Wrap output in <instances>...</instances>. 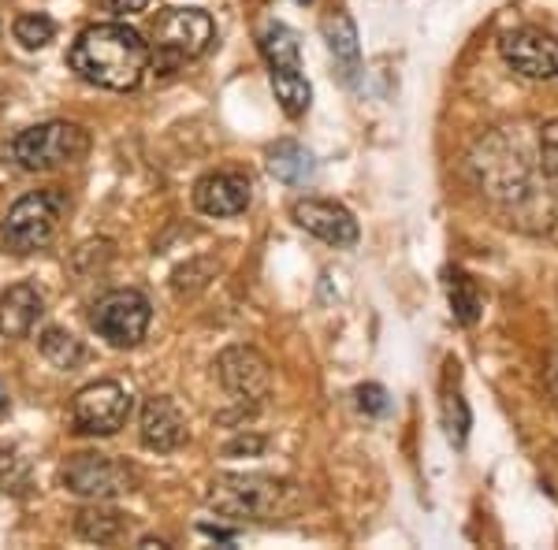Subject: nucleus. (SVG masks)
<instances>
[{
	"instance_id": "9d476101",
	"label": "nucleus",
	"mask_w": 558,
	"mask_h": 550,
	"mask_svg": "<svg viewBox=\"0 0 558 550\" xmlns=\"http://www.w3.org/2000/svg\"><path fill=\"white\" fill-rule=\"evenodd\" d=\"M291 220L299 223L305 234L328 242L336 249H350L357 242V220L354 212L343 209L339 201H328V197H302V201L291 205Z\"/></svg>"
},
{
	"instance_id": "6ab92c4d",
	"label": "nucleus",
	"mask_w": 558,
	"mask_h": 550,
	"mask_svg": "<svg viewBox=\"0 0 558 550\" xmlns=\"http://www.w3.org/2000/svg\"><path fill=\"white\" fill-rule=\"evenodd\" d=\"M75 531L86 543H116V539H123V531H128V517L105 506H89L78 513Z\"/></svg>"
},
{
	"instance_id": "6e6552de",
	"label": "nucleus",
	"mask_w": 558,
	"mask_h": 550,
	"mask_svg": "<svg viewBox=\"0 0 558 550\" xmlns=\"http://www.w3.org/2000/svg\"><path fill=\"white\" fill-rule=\"evenodd\" d=\"M499 57L525 78H558V38L536 26H518L502 34Z\"/></svg>"
},
{
	"instance_id": "f257e3e1",
	"label": "nucleus",
	"mask_w": 558,
	"mask_h": 550,
	"mask_svg": "<svg viewBox=\"0 0 558 550\" xmlns=\"http://www.w3.org/2000/svg\"><path fill=\"white\" fill-rule=\"evenodd\" d=\"M68 64L83 83L101 89H134L149 68V41L128 23L86 26L68 52Z\"/></svg>"
},
{
	"instance_id": "393cba45",
	"label": "nucleus",
	"mask_w": 558,
	"mask_h": 550,
	"mask_svg": "<svg viewBox=\"0 0 558 550\" xmlns=\"http://www.w3.org/2000/svg\"><path fill=\"white\" fill-rule=\"evenodd\" d=\"M539 164H544V175L558 186V120L539 127Z\"/></svg>"
},
{
	"instance_id": "412c9836",
	"label": "nucleus",
	"mask_w": 558,
	"mask_h": 550,
	"mask_svg": "<svg viewBox=\"0 0 558 550\" xmlns=\"http://www.w3.org/2000/svg\"><path fill=\"white\" fill-rule=\"evenodd\" d=\"M272 89H276V101L283 108L291 120H302L310 112V101H313V86L305 78V71H279L272 75Z\"/></svg>"
},
{
	"instance_id": "b1692460",
	"label": "nucleus",
	"mask_w": 558,
	"mask_h": 550,
	"mask_svg": "<svg viewBox=\"0 0 558 550\" xmlns=\"http://www.w3.org/2000/svg\"><path fill=\"white\" fill-rule=\"evenodd\" d=\"M444 428H447V439H451L454 447H465V439H470V428H473V417H470V405L458 391H447L444 399Z\"/></svg>"
},
{
	"instance_id": "2f4dec72",
	"label": "nucleus",
	"mask_w": 558,
	"mask_h": 550,
	"mask_svg": "<svg viewBox=\"0 0 558 550\" xmlns=\"http://www.w3.org/2000/svg\"><path fill=\"white\" fill-rule=\"evenodd\" d=\"M551 391H555V399H558V357H555V365H551Z\"/></svg>"
},
{
	"instance_id": "1a4fd4ad",
	"label": "nucleus",
	"mask_w": 558,
	"mask_h": 550,
	"mask_svg": "<svg viewBox=\"0 0 558 550\" xmlns=\"http://www.w3.org/2000/svg\"><path fill=\"white\" fill-rule=\"evenodd\" d=\"M279 499V484L268 476H220L213 480L209 506L228 517H268Z\"/></svg>"
},
{
	"instance_id": "bb28decb",
	"label": "nucleus",
	"mask_w": 558,
	"mask_h": 550,
	"mask_svg": "<svg viewBox=\"0 0 558 550\" xmlns=\"http://www.w3.org/2000/svg\"><path fill=\"white\" fill-rule=\"evenodd\" d=\"M357 410L368 413V417H387V413H391V399H387V391L380 383H365V387H357Z\"/></svg>"
},
{
	"instance_id": "c756f323",
	"label": "nucleus",
	"mask_w": 558,
	"mask_h": 550,
	"mask_svg": "<svg viewBox=\"0 0 558 550\" xmlns=\"http://www.w3.org/2000/svg\"><path fill=\"white\" fill-rule=\"evenodd\" d=\"M202 536H209V539H220V543H235L239 539V531L235 528H220V525H202Z\"/></svg>"
},
{
	"instance_id": "4468645a",
	"label": "nucleus",
	"mask_w": 558,
	"mask_h": 550,
	"mask_svg": "<svg viewBox=\"0 0 558 550\" xmlns=\"http://www.w3.org/2000/svg\"><path fill=\"white\" fill-rule=\"evenodd\" d=\"M138 431H142V447L157 450V454H172V450L183 447V439H186V420L172 399L153 394V399L142 405Z\"/></svg>"
},
{
	"instance_id": "dca6fc26",
	"label": "nucleus",
	"mask_w": 558,
	"mask_h": 550,
	"mask_svg": "<svg viewBox=\"0 0 558 550\" xmlns=\"http://www.w3.org/2000/svg\"><path fill=\"white\" fill-rule=\"evenodd\" d=\"M45 305L41 294L31 283H15L8 286L0 297V335L4 339H26L34 331V323L41 320Z\"/></svg>"
},
{
	"instance_id": "c85d7f7f",
	"label": "nucleus",
	"mask_w": 558,
	"mask_h": 550,
	"mask_svg": "<svg viewBox=\"0 0 558 550\" xmlns=\"http://www.w3.org/2000/svg\"><path fill=\"white\" fill-rule=\"evenodd\" d=\"M101 4L112 15H138V12H146V8H149V0H101Z\"/></svg>"
},
{
	"instance_id": "423d86ee",
	"label": "nucleus",
	"mask_w": 558,
	"mask_h": 550,
	"mask_svg": "<svg viewBox=\"0 0 558 550\" xmlns=\"http://www.w3.org/2000/svg\"><path fill=\"white\" fill-rule=\"evenodd\" d=\"M134 468L123 462H112L105 454H75L60 468V484L78 499H116V494L134 491Z\"/></svg>"
},
{
	"instance_id": "20e7f679",
	"label": "nucleus",
	"mask_w": 558,
	"mask_h": 550,
	"mask_svg": "<svg viewBox=\"0 0 558 550\" xmlns=\"http://www.w3.org/2000/svg\"><path fill=\"white\" fill-rule=\"evenodd\" d=\"M213 20L202 8H168L157 23L149 45V64L157 71H175L186 60H197L213 45Z\"/></svg>"
},
{
	"instance_id": "39448f33",
	"label": "nucleus",
	"mask_w": 558,
	"mask_h": 550,
	"mask_svg": "<svg viewBox=\"0 0 558 550\" xmlns=\"http://www.w3.org/2000/svg\"><path fill=\"white\" fill-rule=\"evenodd\" d=\"M149 320H153V305L142 291H108L94 305V317H89L97 335L116 350L138 346L149 331Z\"/></svg>"
},
{
	"instance_id": "2eb2a0df",
	"label": "nucleus",
	"mask_w": 558,
	"mask_h": 550,
	"mask_svg": "<svg viewBox=\"0 0 558 550\" xmlns=\"http://www.w3.org/2000/svg\"><path fill=\"white\" fill-rule=\"evenodd\" d=\"M320 30H324V41H328L331 60H336V68H339V78H343L347 86H354L357 75H362V45H357L354 20H350L347 12H328Z\"/></svg>"
},
{
	"instance_id": "f03ea898",
	"label": "nucleus",
	"mask_w": 558,
	"mask_h": 550,
	"mask_svg": "<svg viewBox=\"0 0 558 550\" xmlns=\"http://www.w3.org/2000/svg\"><path fill=\"white\" fill-rule=\"evenodd\" d=\"M68 216V194L49 186V191H34L20 197V201L8 209L4 223H0V242H4L8 254L26 257L38 254L49 246L60 231V220Z\"/></svg>"
},
{
	"instance_id": "7c9ffc66",
	"label": "nucleus",
	"mask_w": 558,
	"mask_h": 550,
	"mask_svg": "<svg viewBox=\"0 0 558 550\" xmlns=\"http://www.w3.org/2000/svg\"><path fill=\"white\" fill-rule=\"evenodd\" d=\"M142 547H146V550H153V547H157V550H165L168 543H165V539H142Z\"/></svg>"
},
{
	"instance_id": "cd10ccee",
	"label": "nucleus",
	"mask_w": 558,
	"mask_h": 550,
	"mask_svg": "<svg viewBox=\"0 0 558 550\" xmlns=\"http://www.w3.org/2000/svg\"><path fill=\"white\" fill-rule=\"evenodd\" d=\"M260 450H265V439L260 436H239V439H231L228 447H223V454L228 457H254V454H260Z\"/></svg>"
},
{
	"instance_id": "f3484780",
	"label": "nucleus",
	"mask_w": 558,
	"mask_h": 550,
	"mask_svg": "<svg viewBox=\"0 0 558 550\" xmlns=\"http://www.w3.org/2000/svg\"><path fill=\"white\" fill-rule=\"evenodd\" d=\"M268 175L283 186H305L317 175V160H313V152L299 146V142H276V146L268 149Z\"/></svg>"
},
{
	"instance_id": "f8f14e48",
	"label": "nucleus",
	"mask_w": 558,
	"mask_h": 550,
	"mask_svg": "<svg viewBox=\"0 0 558 550\" xmlns=\"http://www.w3.org/2000/svg\"><path fill=\"white\" fill-rule=\"evenodd\" d=\"M481 168V186L495 197H507V201H529L539 186L533 183V168L529 160L521 157V149L514 146V152L507 157H492V149L484 146V160H473Z\"/></svg>"
},
{
	"instance_id": "0eeeda50",
	"label": "nucleus",
	"mask_w": 558,
	"mask_h": 550,
	"mask_svg": "<svg viewBox=\"0 0 558 550\" xmlns=\"http://www.w3.org/2000/svg\"><path fill=\"white\" fill-rule=\"evenodd\" d=\"M131 417V394L120 383H89L75 394L71 405V424H75L78 436H116V431L128 424Z\"/></svg>"
},
{
	"instance_id": "a211bd4d",
	"label": "nucleus",
	"mask_w": 558,
	"mask_h": 550,
	"mask_svg": "<svg viewBox=\"0 0 558 550\" xmlns=\"http://www.w3.org/2000/svg\"><path fill=\"white\" fill-rule=\"evenodd\" d=\"M260 52L268 60V75H279V71H302V45L299 34L287 23H268L260 30Z\"/></svg>"
},
{
	"instance_id": "a878e982",
	"label": "nucleus",
	"mask_w": 558,
	"mask_h": 550,
	"mask_svg": "<svg viewBox=\"0 0 558 550\" xmlns=\"http://www.w3.org/2000/svg\"><path fill=\"white\" fill-rule=\"evenodd\" d=\"M20 487H26V465L20 454L0 447V491H20Z\"/></svg>"
},
{
	"instance_id": "9b49d317",
	"label": "nucleus",
	"mask_w": 558,
	"mask_h": 550,
	"mask_svg": "<svg viewBox=\"0 0 558 550\" xmlns=\"http://www.w3.org/2000/svg\"><path fill=\"white\" fill-rule=\"evenodd\" d=\"M216 376H220L223 391L235 394L239 402H260L268 394L272 372H268V360L250 346H231L216 357Z\"/></svg>"
},
{
	"instance_id": "aec40b11",
	"label": "nucleus",
	"mask_w": 558,
	"mask_h": 550,
	"mask_svg": "<svg viewBox=\"0 0 558 550\" xmlns=\"http://www.w3.org/2000/svg\"><path fill=\"white\" fill-rule=\"evenodd\" d=\"M447 302H451V317L462 323V328H473L476 320H481V291H476V283L465 272H447Z\"/></svg>"
},
{
	"instance_id": "ddd939ff",
	"label": "nucleus",
	"mask_w": 558,
	"mask_h": 550,
	"mask_svg": "<svg viewBox=\"0 0 558 550\" xmlns=\"http://www.w3.org/2000/svg\"><path fill=\"white\" fill-rule=\"evenodd\" d=\"M254 201V183L242 171H213L194 183V209L205 216H239Z\"/></svg>"
},
{
	"instance_id": "7ed1b4c3",
	"label": "nucleus",
	"mask_w": 558,
	"mask_h": 550,
	"mask_svg": "<svg viewBox=\"0 0 558 550\" xmlns=\"http://www.w3.org/2000/svg\"><path fill=\"white\" fill-rule=\"evenodd\" d=\"M89 152V131L71 120H49L26 127L12 138V160L26 171H57L83 164Z\"/></svg>"
},
{
	"instance_id": "72a5a7b5",
	"label": "nucleus",
	"mask_w": 558,
	"mask_h": 550,
	"mask_svg": "<svg viewBox=\"0 0 558 550\" xmlns=\"http://www.w3.org/2000/svg\"><path fill=\"white\" fill-rule=\"evenodd\" d=\"M299 4H310V0H299Z\"/></svg>"
},
{
	"instance_id": "473e14b6",
	"label": "nucleus",
	"mask_w": 558,
	"mask_h": 550,
	"mask_svg": "<svg viewBox=\"0 0 558 550\" xmlns=\"http://www.w3.org/2000/svg\"><path fill=\"white\" fill-rule=\"evenodd\" d=\"M4 405H8V394H4V387H0V413H4Z\"/></svg>"
},
{
	"instance_id": "4be33fe9",
	"label": "nucleus",
	"mask_w": 558,
	"mask_h": 550,
	"mask_svg": "<svg viewBox=\"0 0 558 550\" xmlns=\"http://www.w3.org/2000/svg\"><path fill=\"white\" fill-rule=\"evenodd\" d=\"M38 346H41L45 360L57 365V368H64V372L83 360V342H78L75 335H68V331H60V328H45L38 335Z\"/></svg>"
},
{
	"instance_id": "5701e85b",
	"label": "nucleus",
	"mask_w": 558,
	"mask_h": 550,
	"mask_svg": "<svg viewBox=\"0 0 558 550\" xmlns=\"http://www.w3.org/2000/svg\"><path fill=\"white\" fill-rule=\"evenodd\" d=\"M15 41L23 45V49H45L52 38H57V23L49 20V15H41V12H26L15 20Z\"/></svg>"
}]
</instances>
